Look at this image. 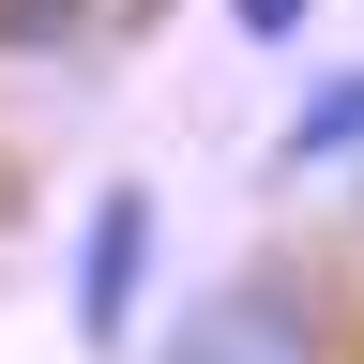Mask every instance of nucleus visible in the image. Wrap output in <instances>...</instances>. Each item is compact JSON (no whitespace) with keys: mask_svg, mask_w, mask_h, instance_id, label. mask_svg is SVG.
Masks as SVG:
<instances>
[{"mask_svg":"<svg viewBox=\"0 0 364 364\" xmlns=\"http://www.w3.org/2000/svg\"><path fill=\"white\" fill-rule=\"evenodd\" d=\"M152 364H349V289L318 258L258 243V258H228L213 289L152 334Z\"/></svg>","mask_w":364,"mask_h":364,"instance_id":"nucleus-1","label":"nucleus"},{"mask_svg":"<svg viewBox=\"0 0 364 364\" xmlns=\"http://www.w3.org/2000/svg\"><path fill=\"white\" fill-rule=\"evenodd\" d=\"M152 273H167V213H152V182H91L76 258H61V318H76V349H91V364H122V349H136Z\"/></svg>","mask_w":364,"mask_h":364,"instance_id":"nucleus-2","label":"nucleus"},{"mask_svg":"<svg viewBox=\"0 0 364 364\" xmlns=\"http://www.w3.org/2000/svg\"><path fill=\"white\" fill-rule=\"evenodd\" d=\"M273 167H289V182H334V167H349V182H364V61H349V76H318L304 107L273 122Z\"/></svg>","mask_w":364,"mask_h":364,"instance_id":"nucleus-3","label":"nucleus"},{"mask_svg":"<svg viewBox=\"0 0 364 364\" xmlns=\"http://www.w3.org/2000/svg\"><path fill=\"white\" fill-rule=\"evenodd\" d=\"M76 31H91V0H0V61H46Z\"/></svg>","mask_w":364,"mask_h":364,"instance_id":"nucleus-4","label":"nucleus"},{"mask_svg":"<svg viewBox=\"0 0 364 364\" xmlns=\"http://www.w3.org/2000/svg\"><path fill=\"white\" fill-rule=\"evenodd\" d=\"M228 31H243V46H304V31H318V0H228Z\"/></svg>","mask_w":364,"mask_h":364,"instance_id":"nucleus-5","label":"nucleus"},{"mask_svg":"<svg viewBox=\"0 0 364 364\" xmlns=\"http://www.w3.org/2000/svg\"><path fill=\"white\" fill-rule=\"evenodd\" d=\"M349 258H364V182H349Z\"/></svg>","mask_w":364,"mask_h":364,"instance_id":"nucleus-6","label":"nucleus"}]
</instances>
